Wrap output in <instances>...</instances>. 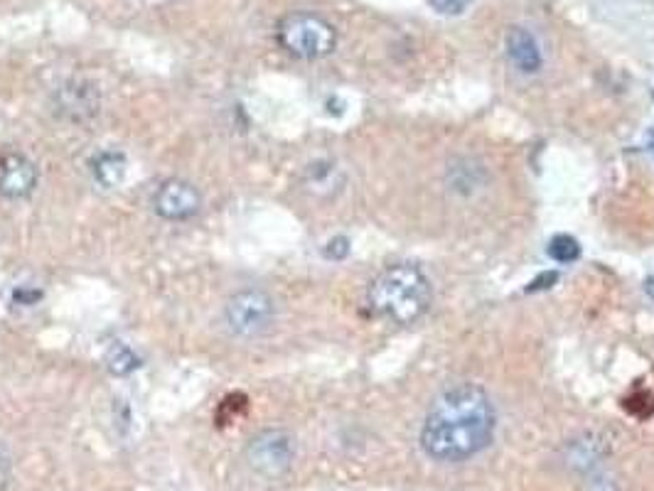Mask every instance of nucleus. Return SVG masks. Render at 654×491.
<instances>
[{
	"instance_id": "obj_13",
	"label": "nucleus",
	"mask_w": 654,
	"mask_h": 491,
	"mask_svg": "<svg viewBox=\"0 0 654 491\" xmlns=\"http://www.w3.org/2000/svg\"><path fill=\"white\" fill-rule=\"evenodd\" d=\"M428 3H431L433 10L443 13V15H457L470 6V0H428Z\"/></svg>"
},
{
	"instance_id": "obj_5",
	"label": "nucleus",
	"mask_w": 654,
	"mask_h": 491,
	"mask_svg": "<svg viewBox=\"0 0 654 491\" xmlns=\"http://www.w3.org/2000/svg\"><path fill=\"white\" fill-rule=\"evenodd\" d=\"M296 437L288 430H264L246 445V462L266 479L283 476L296 462Z\"/></svg>"
},
{
	"instance_id": "obj_8",
	"label": "nucleus",
	"mask_w": 654,
	"mask_h": 491,
	"mask_svg": "<svg viewBox=\"0 0 654 491\" xmlns=\"http://www.w3.org/2000/svg\"><path fill=\"white\" fill-rule=\"evenodd\" d=\"M57 111L69 120H86L99 114V93L91 84H69L59 91Z\"/></svg>"
},
{
	"instance_id": "obj_14",
	"label": "nucleus",
	"mask_w": 654,
	"mask_h": 491,
	"mask_svg": "<svg viewBox=\"0 0 654 491\" xmlns=\"http://www.w3.org/2000/svg\"><path fill=\"white\" fill-rule=\"evenodd\" d=\"M347 254H349V241H347V238H342V236L333 238V241L327 243V249H325V256H327V258H333V260L344 258Z\"/></svg>"
},
{
	"instance_id": "obj_7",
	"label": "nucleus",
	"mask_w": 654,
	"mask_h": 491,
	"mask_svg": "<svg viewBox=\"0 0 654 491\" xmlns=\"http://www.w3.org/2000/svg\"><path fill=\"white\" fill-rule=\"evenodd\" d=\"M37 187V167L20 153L0 157V194L6 199H25Z\"/></svg>"
},
{
	"instance_id": "obj_12",
	"label": "nucleus",
	"mask_w": 654,
	"mask_h": 491,
	"mask_svg": "<svg viewBox=\"0 0 654 491\" xmlns=\"http://www.w3.org/2000/svg\"><path fill=\"white\" fill-rule=\"evenodd\" d=\"M549 256L554 260H558V263H573L581 256V246H578V241L573 236L561 233V236H556L549 243Z\"/></svg>"
},
{
	"instance_id": "obj_11",
	"label": "nucleus",
	"mask_w": 654,
	"mask_h": 491,
	"mask_svg": "<svg viewBox=\"0 0 654 491\" xmlns=\"http://www.w3.org/2000/svg\"><path fill=\"white\" fill-rule=\"evenodd\" d=\"M106 366L116 376H126L133 368H138V357L133 354V349L126 347V344H114L111 352L106 354Z\"/></svg>"
},
{
	"instance_id": "obj_15",
	"label": "nucleus",
	"mask_w": 654,
	"mask_h": 491,
	"mask_svg": "<svg viewBox=\"0 0 654 491\" xmlns=\"http://www.w3.org/2000/svg\"><path fill=\"white\" fill-rule=\"evenodd\" d=\"M556 283H558V273H551L549 270V273H541L539 278L531 280L526 290H529V293H534V290H549L551 285H556Z\"/></svg>"
},
{
	"instance_id": "obj_2",
	"label": "nucleus",
	"mask_w": 654,
	"mask_h": 491,
	"mask_svg": "<svg viewBox=\"0 0 654 491\" xmlns=\"http://www.w3.org/2000/svg\"><path fill=\"white\" fill-rule=\"evenodd\" d=\"M431 297L433 290L423 270L409 263L384 268L367 290L369 307L394 325H411L423 317Z\"/></svg>"
},
{
	"instance_id": "obj_10",
	"label": "nucleus",
	"mask_w": 654,
	"mask_h": 491,
	"mask_svg": "<svg viewBox=\"0 0 654 491\" xmlns=\"http://www.w3.org/2000/svg\"><path fill=\"white\" fill-rule=\"evenodd\" d=\"M126 175V157L121 153L106 150L93 160V177L104 187H119Z\"/></svg>"
},
{
	"instance_id": "obj_16",
	"label": "nucleus",
	"mask_w": 654,
	"mask_h": 491,
	"mask_svg": "<svg viewBox=\"0 0 654 491\" xmlns=\"http://www.w3.org/2000/svg\"><path fill=\"white\" fill-rule=\"evenodd\" d=\"M8 481H10V457H8L6 447L0 445V491L8 489Z\"/></svg>"
},
{
	"instance_id": "obj_6",
	"label": "nucleus",
	"mask_w": 654,
	"mask_h": 491,
	"mask_svg": "<svg viewBox=\"0 0 654 491\" xmlns=\"http://www.w3.org/2000/svg\"><path fill=\"white\" fill-rule=\"evenodd\" d=\"M153 207L167 221H187L202 209V196L185 180H165L153 196Z\"/></svg>"
},
{
	"instance_id": "obj_1",
	"label": "nucleus",
	"mask_w": 654,
	"mask_h": 491,
	"mask_svg": "<svg viewBox=\"0 0 654 491\" xmlns=\"http://www.w3.org/2000/svg\"><path fill=\"white\" fill-rule=\"evenodd\" d=\"M494 428L492 398L480 386L460 383L433 400L420 428V447L438 462H462L492 442Z\"/></svg>"
},
{
	"instance_id": "obj_3",
	"label": "nucleus",
	"mask_w": 654,
	"mask_h": 491,
	"mask_svg": "<svg viewBox=\"0 0 654 491\" xmlns=\"http://www.w3.org/2000/svg\"><path fill=\"white\" fill-rule=\"evenodd\" d=\"M278 40L298 59H320L335 49V27L312 13H293L278 25Z\"/></svg>"
},
{
	"instance_id": "obj_4",
	"label": "nucleus",
	"mask_w": 654,
	"mask_h": 491,
	"mask_svg": "<svg viewBox=\"0 0 654 491\" xmlns=\"http://www.w3.org/2000/svg\"><path fill=\"white\" fill-rule=\"evenodd\" d=\"M224 322L229 332L241 339L266 334L275 322V302L264 290H239L227 300Z\"/></svg>"
},
{
	"instance_id": "obj_9",
	"label": "nucleus",
	"mask_w": 654,
	"mask_h": 491,
	"mask_svg": "<svg viewBox=\"0 0 654 491\" xmlns=\"http://www.w3.org/2000/svg\"><path fill=\"white\" fill-rule=\"evenodd\" d=\"M507 54L522 74H536L541 69V49L534 35L524 27H512L507 32Z\"/></svg>"
}]
</instances>
